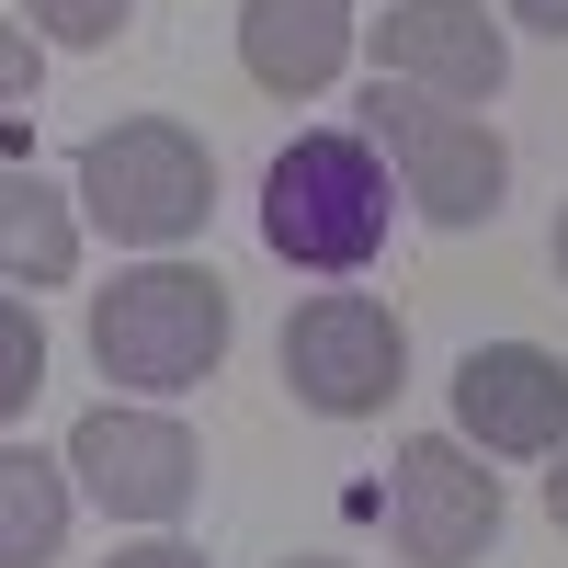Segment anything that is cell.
Masks as SVG:
<instances>
[{
    "instance_id": "obj_1",
    "label": "cell",
    "mask_w": 568,
    "mask_h": 568,
    "mask_svg": "<svg viewBox=\"0 0 568 568\" xmlns=\"http://www.w3.org/2000/svg\"><path fill=\"white\" fill-rule=\"evenodd\" d=\"M398 227V182L364 125H307L262 171V251L296 273H364Z\"/></svg>"
},
{
    "instance_id": "obj_2",
    "label": "cell",
    "mask_w": 568,
    "mask_h": 568,
    "mask_svg": "<svg viewBox=\"0 0 568 568\" xmlns=\"http://www.w3.org/2000/svg\"><path fill=\"white\" fill-rule=\"evenodd\" d=\"M91 364L136 398H182L227 364V284L205 262H136L91 296Z\"/></svg>"
},
{
    "instance_id": "obj_3",
    "label": "cell",
    "mask_w": 568,
    "mask_h": 568,
    "mask_svg": "<svg viewBox=\"0 0 568 568\" xmlns=\"http://www.w3.org/2000/svg\"><path fill=\"white\" fill-rule=\"evenodd\" d=\"M80 216L103 227V240H125V251L194 240V227L216 216V160H205V136L171 125V114L103 125V136L80 149Z\"/></svg>"
},
{
    "instance_id": "obj_4",
    "label": "cell",
    "mask_w": 568,
    "mask_h": 568,
    "mask_svg": "<svg viewBox=\"0 0 568 568\" xmlns=\"http://www.w3.org/2000/svg\"><path fill=\"white\" fill-rule=\"evenodd\" d=\"M364 136H375V160H387V182L433 227H489L500 194H511V149L466 103H433V91H409V80L364 91Z\"/></svg>"
},
{
    "instance_id": "obj_5",
    "label": "cell",
    "mask_w": 568,
    "mask_h": 568,
    "mask_svg": "<svg viewBox=\"0 0 568 568\" xmlns=\"http://www.w3.org/2000/svg\"><path fill=\"white\" fill-rule=\"evenodd\" d=\"M273 364H284V387H296V409H318V420H375V409L409 387V329L375 307V296H353V284H318V296L284 318Z\"/></svg>"
},
{
    "instance_id": "obj_6",
    "label": "cell",
    "mask_w": 568,
    "mask_h": 568,
    "mask_svg": "<svg viewBox=\"0 0 568 568\" xmlns=\"http://www.w3.org/2000/svg\"><path fill=\"white\" fill-rule=\"evenodd\" d=\"M387 535H398L409 568H478V557L500 546V478L466 455V433H420V444H398Z\"/></svg>"
},
{
    "instance_id": "obj_7",
    "label": "cell",
    "mask_w": 568,
    "mask_h": 568,
    "mask_svg": "<svg viewBox=\"0 0 568 568\" xmlns=\"http://www.w3.org/2000/svg\"><path fill=\"white\" fill-rule=\"evenodd\" d=\"M69 478H80L91 511H114V524H171V511H194L205 455L160 409H91L69 433Z\"/></svg>"
},
{
    "instance_id": "obj_8",
    "label": "cell",
    "mask_w": 568,
    "mask_h": 568,
    "mask_svg": "<svg viewBox=\"0 0 568 568\" xmlns=\"http://www.w3.org/2000/svg\"><path fill=\"white\" fill-rule=\"evenodd\" d=\"M375 69L433 91V103H489L511 80V34L489 0H387L375 12Z\"/></svg>"
},
{
    "instance_id": "obj_9",
    "label": "cell",
    "mask_w": 568,
    "mask_h": 568,
    "mask_svg": "<svg viewBox=\"0 0 568 568\" xmlns=\"http://www.w3.org/2000/svg\"><path fill=\"white\" fill-rule=\"evenodd\" d=\"M455 433L478 455H557L568 444V364L546 342H478L455 364Z\"/></svg>"
},
{
    "instance_id": "obj_10",
    "label": "cell",
    "mask_w": 568,
    "mask_h": 568,
    "mask_svg": "<svg viewBox=\"0 0 568 568\" xmlns=\"http://www.w3.org/2000/svg\"><path fill=\"white\" fill-rule=\"evenodd\" d=\"M240 69L284 103H307L353 69V0H240Z\"/></svg>"
},
{
    "instance_id": "obj_11",
    "label": "cell",
    "mask_w": 568,
    "mask_h": 568,
    "mask_svg": "<svg viewBox=\"0 0 568 568\" xmlns=\"http://www.w3.org/2000/svg\"><path fill=\"white\" fill-rule=\"evenodd\" d=\"M80 273V205L45 171L0 160V284H69Z\"/></svg>"
},
{
    "instance_id": "obj_12",
    "label": "cell",
    "mask_w": 568,
    "mask_h": 568,
    "mask_svg": "<svg viewBox=\"0 0 568 568\" xmlns=\"http://www.w3.org/2000/svg\"><path fill=\"white\" fill-rule=\"evenodd\" d=\"M69 455H34V444H0V568H45L69 546Z\"/></svg>"
},
{
    "instance_id": "obj_13",
    "label": "cell",
    "mask_w": 568,
    "mask_h": 568,
    "mask_svg": "<svg viewBox=\"0 0 568 568\" xmlns=\"http://www.w3.org/2000/svg\"><path fill=\"white\" fill-rule=\"evenodd\" d=\"M34 387H45V318L23 296H0V420H23Z\"/></svg>"
},
{
    "instance_id": "obj_14",
    "label": "cell",
    "mask_w": 568,
    "mask_h": 568,
    "mask_svg": "<svg viewBox=\"0 0 568 568\" xmlns=\"http://www.w3.org/2000/svg\"><path fill=\"white\" fill-rule=\"evenodd\" d=\"M23 12H34V34H45V45H80V58H103V45L125 34L136 0H23Z\"/></svg>"
},
{
    "instance_id": "obj_15",
    "label": "cell",
    "mask_w": 568,
    "mask_h": 568,
    "mask_svg": "<svg viewBox=\"0 0 568 568\" xmlns=\"http://www.w3.org/2000/svg\"><path fill=\"white\" fill-rule=\"evenodd\" d=\"M34 34H12V23H0V114H12V103H34Z\"/></svg>"
},
{
    "instance_id": "obj_16",
    "label": "cell",
    "mask_w": 568,
    "mask_h": 568,
    "mask_svg": "<svg viewBox=\"0 0 568 568\" xmlns=\"http://www.w3.org/2000/svg\"><path fill=\"white\" fill-rule=\"evenodd\" d=\"M103 568H205L194 546H125V557H103Z\"/></svg>"
},
{
    "instance_id": "obj_17",
    "label": "cell",
    "mask_w": 568,
    "mask_h": 568,
    "mask_svg": "<svg viewBox=\"0 0 568 568\" xmlns=\"http://www.w3.org/2000/svg\"><path fill=\"white\" fill-rule=\"evenodd\" d=\"M511 23H535V34H568V0H500Z\"/></svg>"
},
{
    "instance_id": "obj_18",
    "label": "cell",
    "mask_w": 568,
    "mask_h": 568,
    "mask_svg": "<svg viewBox=\"0 0 568 568\" xmlns=\"http://www.w3.org/2000/svg\"><path fill=\"white\" fill-rule=\"evenodd\" d=\"M546 511H557V535H568V444H557V466H546Z\"/></svg>"
},
{
    "instance_id": "obj_19",
    "label": "cell",
    "mask_w": 568,
    "mask_h": 568,
    "mask_svg": "<svg viewBox=\"0 0 568 568\" xmlns=\"http://www.w3.org/2000/svg\"><path fill=\"white\" fill-rule=\"evenodd\" d=\"M284 568H342V557H284Z\"/></svg>"
},
{
    "instance_id": "obj_20",
    "label": "cell",
    "mask_w": 568,
    "mask_h": 568,
    "mask_svg": "<svg viewBox=\"0 0 568 568\" xmlns=\"http://www.w3.org/2000/svg\"><path fill=\"white\" fill-rule=\"evenodd\" d=\"M557 273H568V216H557Z\"/></svg>"
}]
</instances>
